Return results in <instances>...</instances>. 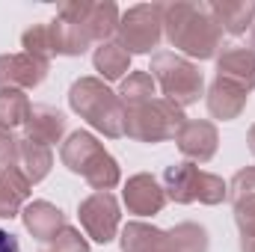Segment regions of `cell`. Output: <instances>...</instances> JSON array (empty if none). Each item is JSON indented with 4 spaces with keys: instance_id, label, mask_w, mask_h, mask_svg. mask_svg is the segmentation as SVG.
Instances as JSON below:
<instances>
[{
    "instance_id": "obj_1",
    "label": "cell",
    "mask_w": 255,
    "mask_h": 252,
    "mask_svg": "<svg viewBox=\"0 0 255 252\" xmlns=\"http://www.w3.org/2000/svg\"><path fill=\"white\" fill-rule=\"evenodd\" d=\"M163 36L193 60H214L223 51V27L214 21L208 3H163Z\"/></svg>"
},
{
    "instance_id": "obj_2",
    "label": "cell",
    "mask_w": 255,
    "mask_h": 252,
    "mask_svg": "<svg viewBox=\"0 0 255 252\" xmlns=\"http://www.w3.org/2000/svg\"><path fill=\"white\" fill-rule=\"evenodd\" d=\"M71 110L86 119L95 130H101L110 139L125 136V104L122 98L98 77H80L68 89Z\"/></svg>"
},
{
    "instance_id": "obj_3",
    "label": "cell",
    "mask_w": 255,
    "mask_h": 252,
    "mask_svg": "<svg viewBox=\"0 0 255 252\" xmlns=\"http://www.w3.org/2000/svg\"><path fill=\"white\" fill-rule=\"evenodd\" d=\"M60 160L74 172L83 175L86 184L95 193H110L122 181V169L113 160V154L89 133V130H74L60 148Z\"/></svg>"
},
{
    "instance_id": "obj_4",
    "label": "cell",
    "mask_w": 255,
    "mask_h": 252,
    "mask_svg": "<svg viewBox=\"0 0 255 252\" xmlns=\"http://www.w3.org/2000/svg\"><path fill=\"white\" fill-rule=\"evenodd\" d=\"M148 74L154 77V83L160 86L163 98L172 101L175 107H190L199 101L202 89H205V77L199 71V65H193L187 57L175 54V51H163L151 57Z\"/></svg>"
},
{
    "instance_id": "obj_5",
    "label": "cell",
    "mask_w": 255,
    "mask_h": 252,
    "mask_svg": "<svg viewBox=\"0 0 255 252\" xmlns=\"http://www.w3.org/2000/svg\"><path fill=\"white\" fill-rule=\"evenodd\" d=\"M187 125V116L181 107H175L166 98H151L145 104L125 107V133L136 142H163L175 139L178 130Z\"/></svg>"
},
{
    "instance_id": "obj_6",
    "label": "cell",
    "mask_w": 255,
    "mask_h": 252,
    "mask_svg": "<svg viewBox=\"0 0 255 252\" xmlns=\"http://www.w3.org/2000/svg\"><path fill=\"white\" fill-rule=\"evenodd\" d=\"M163 190H166V199H172L178 205H193V202L220 205V202L229 199V184L220 175L199 169L190 160L166 166V172H163Z\"/></svg>"
},
{
    "instance_id": "obj_7",
    "label": "cell",
    "mask_w": 255,
    "mask_h": 252,
    "mask_svg": "<svg viewBox=\"0 0 255 252\" xmlns=\"http://www.w3.org/2000/svg\"><path fill=\"white\" fill-rule=\"evenodd\" d=\"M116 36L128 54H151L163 39V3L130 6L119 18Z\"/></svg>"
},
{
    "instance_id": "obj_8",
    "label": "cell",
    "mask_w": 255,
    "mask_h": 252,
    "mask_svg": "<svg viewBox=\"0 0 255 252\" xmlns=\"http://www.w3.org/2000/svg\"><path fill=\"white\" fill-rule=\"evenodd\" d=\"M80 226L83 232L95 241V244H110L119 232V202L113 193H92L80 202L77 208Z\"/></svg>"
},
{
    "instance_id": "obj_9",
    "label": "cell",
    "mask_w": 255,
    "mask_h": 252,
    "mask_svg": "<svg viewBox=\"0 0 255 252\" xmlns=\"http://www.w3.org/2000/svg\"><path fill=\"white\" fill-rule=\"evenodd\" d=\"M51 63L30 54H3L0 57V89H33L48 77Z\"/></svg>"
},
{
    "instance_id": "obj_10",
    "label": "cell",
    "mask_w": 255,
    "mask_h": 252,
    "mask_svg": "<svg viewBox=\"0 0 255 252\" xmlns=\"http://www.w3.org/2000/svg\"><path fill=\"white\" fill-rule=\"evenodd\" d=\"M229 202L235 208V223L241 229V241L255 238V166L241 169L229 181Z\"/></svg>"
},
{
    "instance_id": "obj_11",
    "label": "cell",
    "mask_w": 255,
    "mask_h": 252,
    "mask_svg": "<svg viewBox=\"0 0 255 252\" xmlns=\"http://www.w3.org/2000/svg\"><path fill=\"white\" fill-rule=\"evenodd\" d=\"M122 196H125L128 211L136 214V217H154V214H160L163 205H166V190L160 187L157 178L148 175V172H139V175L128 178Z\"/></svg>"
},
{
    "instance_id": "obj_12",
    "label": "cell",
    "mask_w": 255,
    "mask_h": 252,
    "mask_svg": "<svg viewBox=\"0 0 255 252\" xmlns=\"http://www.w3.org/2000/svg\"><path fill=\"white\" fill-rule=\"evenodd\" d=\"M181 154L190 160V163H208L214 154H217V145H220V133L217 127L205 119H193L178 130L175 136Z\"/></svg>"
},
{
    "instance_id": "obj_13",
    "label": "cell",
    "mask_w": 255,
    "mask_h": 252,
    "mask_svg": "<svg viewBox=\"0 0 255 252\" xmlns=\"http://www.w3.org/2000/svg\"><path fill=\"white\" fill-rule=\"evenodd\" d=\"M247 98H250V92H247L244 86L217 77V80L211 83V89H208V110H211L214 119H220V122H232V119H238V116L244 113Z\"/></svg>"
},
{
    "instance_id": "obj_14",
    "label": "cell",
    "mask_w": 255,
    "mask_h": 252,
    "mask_svg": "<svg viewBox=\"0 0 255 252\" xmlns=\"http://www.w3.org/2000/svg\"><path fill=\"white\" fill-rule=\"evenodd\" d=\"M21 220H24L27 232H30L36 241H54V238L65 229V214L57 205L45 202V199L30 202V205L21 211Z\"/></svg>"
},
{
    "instance_id": "obj_15",
    "label": "cell",
    "mask_w": 255,
    "mask_h": 252,
    "mask_svg": "<svg viewBox=\"0 0 255 252\" xmlns=\"http://www.w3.org/2000/svg\"><path fill=\"white\" fill-rule=\"evenodd\" d=\"M24 130H27V139H33V142L51 148L54 142L63 139L65 116L60 110H54V107H45V104L30 107V116H27V122H24Z\"/></svg>"
},
{
    "instance_id": "obj_16",
    "label": "cell",
    "mask_w": 255,
    "mask_h": 252,
    "mask_svg": "<svg viewBox=\"0 0 255 252\" xmlns=\"http://www.w3.org/2000/svg\"><path fill=\"white\" fill-rule=\"evenodd\" d=\"M217 77L244 86L247 92L255 89V51L250 48H229L217 57Z\"/></svg>"
},
{
    "instance_id": "obj_17",
    "label": "cell",
    "mask_w": 255,
    "mask_h": 252,
    "mask_svg": "<svg viewBox=\"0 0 255 252\" xmlns=\"http://www.w3.org/2000/svg\"><path fill=\"white\" fill-rule=\"evenodd\" d=\"M30 181L18 166L0 169V220H12L24 211V202L30 199Z\"/></svg>"
},
{
    "instance_id": "obj_18",
    "label": "cell",
    "mask_w": 255,
    "mask_h": 252,
    "mask_svg": "<svg viewBox=\"0 0 255 252\" xmlns=\"http://www.w3.org/2000/svg\"><path fill=\"white\" fill-rule=\"evenodd\" d=\"M214 21L232 33V36H244L255 24V0H223V3H208Z\"/></svg>"
},
{
    "instance_id": "obj_19",
    "label": "cell",
    "mask_w": 255,
    "mask_h": 252,
    "mask_svg": "<svg viewBox=\"0 0 255 252\" xmlns=\"http://www.w3.org/2000/svg\"><path fill=\"white\" fill-rule=\"evenodd\" d=\"M51 30V45H54V57H80L89 51L92 39L89 33L80 27V24H71V21H63V18H54L48 24Z\"/></svg>"
},
{
    "instance_id": "obj_20",
    "label": "cell",
    "mask_w": 255,
    "mask_h": 252,
    "mask_svg": "<svg viewBox=\"0 0 255 252\" xmlns=\"http://www.w3.org/2000/svg\"><path fill=\"white\" fill-rule=\"evenodd\" d=\"M119 6L116 3H89V9H86V15L77 21L86 33H89V39L92 42H107L116 30H119Z\"/></svg>"
},
{
    "instance_id": "obj_21",
    "label": "cell",
    "mask_w": 255,
    "mask_h": 252,
    "mask_svg": "<svg viewBox=\"0 0 255 252\" xmlns=\"http://www.w3.org/2000/svg\"><path fill=\"white\" fill-rule=\"evenodd\" d=\"M51 166H54V154L48 145H39L27 136L18 142V169L24 172V178L30 184H39L42 178H48Z\"/></svg>"
},
{
    "instance_id": "obj_22",
    "label": "cell",
    "mask_w": 255,
    "mask_h": 252,
    "mask_svg": "<svg viewBox=\"0 0 255 252\" xmlns=\"http://www.w3.org/2000/svg\"><path fill=\"white\" fill-rule=\"evenodd\" d=\"M122 252H169L166 232L148 223H128L122 229Z\"/></svg>"
},
{
    "instance_id": "obj_23",
    "label": "cell",
    "mask_w": 255,
    "mask_h": 252,
    "mask_svg": "<svg viewBox=\"0 0 255 252\" xmlns=\"http://www.w3.org/2000/svg\"><path fill=\"white\" fill-rule=\"evenodd\" d=\"M92 63L104 80H125V74H130V54L119 42H101L95 48Z\"/></svg>"
},
{
    "instance_id": "obj_24",
    "label": "cell",
    "mask_w": 255,
    "mask_h": 252,
    "mask_svg": "<svg viewBox=\"0 0 255 252\" xmlns=\"http://www.w3.org/2000/svg\"><path fill=\"white\" fill-rule=\"evenodd\" d=\"M154 92H157V83L148 71H130L119 86V98H122L125 107H136V104L151 101Z\"/></svg>"
},
{
    "instance_id": "obj_25",
    "label": "cell",
    "mask_w": 255,
    "mask_h": 252,
    "mask_svg": "<svg viewBox=\"0 0 255 252\" xmlns=\"http://www.w3.org/2000/svg\"><path fill=\"white\" fill-rule=\"evenodd\" d=\"M169 252H208V232L196 223H178L166 232Z\"/></svg>"
},
{
    "instance_id": "obj_26",
    "label": "cell",
    "mask_w": 255,
    "mask_h": 252,
    "mask_svg": "<svg viewBox=\"0 0 255 252\" xmlns=\"http://www.w3.org/2000/svg\"><path fill=\"white\" fill-rule=\"evenodd\" d=\"M30 98L21 89H0V125L3 127H15L24 125L30 116Z\"/></svg>"
},
{
    "instance_id": "obj_27",
    "label": "cell",
    "mask_w": 255,
    "mask_h": 252,
    "mask_svg": "<svg viewBox=\"0 0 255 252\" xmlns=\"http://www.w3.org/2000/svg\"><path fill=\"white\" fill-rule=\"evenodd\" d=\"M21 48H24V54L51 63V57H54V45H51V30H48V24H33L30 30H24V36H21Z\"/></svg>"
},
{
    "instance_id": "obj_28",
    "label": "cell",
    "mask_w": 255,
    "mask_h": 252,
    "mask_svg": "<svg viewBox=\"0 0 255 252\" xmlns=\"http://www.w3.org/2000/svg\"><path fill=\"white\" fill-rule=\"evenodd\" d=\"M51 244H54V252H89L86 238H83L74 226H65L63 232L51 241Z\"/></svg>"
},
{
    "instance_id": "obj_29",
    "label": "cell",
    "mask_w": 255,
    "mask_h": 252,
    "mask_svg": "<svg viewBox=\"0 0 255 252\" xmlns=\"http://www.w3.org/2000/svg\"><path fill=\"white\" fill-rule=\"evenodd\" d=\"M18 136L12 133V127L0 125V169L6 166H18Z\"/></svg>"
},
{
    "instance_id": "obj_30",
    "label": "cell",
    "mask_w": 255,
    "mask_h": 252,
    "mask_svg": "<svg viewBox=\"0 0 255 252\" xmlns=\"http://www.w3.org/2000/svg\"><path fill=\"white\" fill-rule=\"evenodd\" d=\"M0 252H21L18 241H15V235H9L6 229H0Z\"/></svg>"
},
{
    "instance_id": "obj_31",
    "label": "cell",
    "mask_w": 255,
    "mask_h": 252,
    "mask_svg": "<svg viewBox=\"0 0 255 252\" xmlns=\"http://www.w3.org/2000/svg\"><path fill=\"white\" fill-rule=\"evenodd\" d=\"M241 250H244V252H255V238H250V241H241Z\"/></svg>"
},
{
    "instance_id": "obj_32",
    "label": "cell",
    "mask_w": 255,
    "mask_h": 252,
    "mask_svg": "<svg viewBox=\"0 0 255 252\" xmlns=\"http://www.w3.org/2000/svg\"><path fill=\"white\" fill-rule=\"evenodd\" d=\"M247 142H250V151L255 154V125L250 127V133H247Z\"/></svg>"
},
{
    "instance_id": "obj_33",
    "label": "cell",
    "mask_w": 255,
    "mask_h": 252,
    "mask_svg": "<svg viewBox=\"0 0 255 252\" xmlns=\"http://www.w3.org/2000/svg\"><path fill=\"white\" fill-rule=\"evenodd\" d=\"M250 51H255V24H253V45H250Z\"/></svg>"
}]
</instances>
